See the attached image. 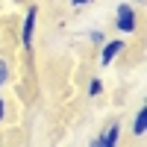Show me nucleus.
Masks as SVG:
<instances>
[{
    "label": "nucleus",
    "instance_id": "nucleus-1",
    "mask_svg": "<svg viewBox=\"0 0 147 147\" xmlns=\"http://www.w3.org/2000/svg\"><path fill=\"white\" fill-rule=\"evenodd\" d=\"M35 15H38V9L30 6L27 9V18H24V30H21V44L32 50V32H35Z\"/></svg>",
    "mask_w": 147,
    "mask_h": 147
},
{
    "label": "nucleus",
    "instance_id": "nucleus-2",
    "mask_svg": "<svg viewBox=\"0 0 147 147\" xmlns=\"http://www.w3.org/2000/svg\"><path fill=\"white\" fill-rule=\"evenodd\" d=\"M118 30L121 32H132L136 30V12H132V6H127V3L118 6Z\"/></svg>",
    "mask_w": 147,
    "mask_h": 147
},
{
    "label": "nucleus",
    "instance_id": "nucleus-3",
    "mask_svg": "<svg viewBox=\"0 0 147 147\" xmlns=\"http://www.w3.org/2000/svg\"><path fill=\"white\" fill-rule=\"evenodd\" d=\"M121 50H124V41H109V44L103 47V65H109Z\"/></svg>",
    "mask_w": 147,
    "mask_h": 147
},
{
    "label": "nucleus",
    "instance_id": "nucleus-4",
    "mask_svg": "<svg viewBox=\"0 0 147 147\" xmlns=\"http://www.w3.org/2000/svg\"><path fill=\"white\" fill-rule=\"evenodd\" d=\"M118 136H121V127L112 124V127L103 132V147H118Z\"/></svg>",
    "mask_w": 147,
    "mask_h": 147
},
{
    "label": "nucleus",
    "instance_id": "nucleus-5",
    "mask_svg": "<svg viewBox=\"0 0 147 147\" xmlns=\"http://www.w3.org/2000/svg\"><path fill=\"white\" fill-rule=\"evenodd\" d=\"M144 127H147V112H144V109H138L136 124H132V132H136V136H144Z\"/></svg>",
    "mask_w": 147,
    "mask_h": 147
},
{
    "label": "nucleus",
    "instance_id": "nucleus-6",
    "mask_svg": "<svg viewBox=\"0 0 147 147\" xmlns=\"http://www.w3.org/2000/svg\"><path fill=\"white\" fill-rule=\"evenodd\" d=\"M100 88H103V82H100V80H91V82H88V94H91V97H94V94H100Z\"/></svg>",
    "mask_w": 147,
    "mask_h": 147
},
{
    "label": "nucleus",
    "instance_id": "nucleus-7",
    "mask_svg": "<svg viewBox=\"0 0 147 147\" xmlns=\"http://www.w3.org/2000/svg\"><path fill=\"white\" fill-rule=\"evenodd\" d=\"M88 38H91L94 44H103V41H106V35H103L100 30H91V35H88Z\"/></svg>",
    "mask_w": 147,
    "mask_h": 147
},
{
    "label": "nucleus",
    "instance_id": "nucleus-8",
    "mask_svg": "<svg viewBox=\"0 0 147 147\" xmlns=\"http://www.w3.org/2000/svg\"><path fill=\"white\" fill-rule=\"evenodd\" d=\"M6 77H9V71H6V65H0V85L6 82Z\"/></svg>",
    "mask_w": 147,
    "mask_h": 147
},
{
    "label": "nucleus",
    "instance_id": "nucleus-9",
    "mask_svg": "<svg viewBox=\"0 0 147 147\" xmlns=\"http://www.w3.org/2000/svg\"><path fill=\"white\" fill-rule=\"evenodd\" d=\"M91 147H103V136H97V138L91 141Z\"/></svg>",
    "mask_w": 147,
    "mask_h": 147
},
{
    "label": "nucleus",
    "instance_id": "nucleus-10",
    "mask_svg": "<svg viewBox=\"0 0 147 147\" xmlns=\"http://www.w3.org/2000/svg\"><path fill=\"white\" fill-rule=\"evenodd\" d=\"M74 6H85V3H91V0H71Z\"/></svg>",
    "mask_w": 147,
    "mask_h": 147
},
{
    "label": "nucleus",
    "instance_id": "nucleus-11",
    "mask_svg": "<svg viewBox=\"0 0 147 147\" xmlns=\"http://www.w3.org/2000/svg\"><path fill=\"white\" fill-rule=\"evenodd\" d=\"M0 118H3V97H0Z\"/></svg>",
    "mask_w": 147,
    "mask_h": 147
}]
</instances>
